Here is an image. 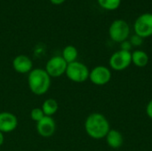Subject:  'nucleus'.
Wrapping results in <instances>:
<instances>
[{
    "mask_svg": "<svg viewBox=\"0 0 152 151\" xmlns=\"http://www.w3.org/2000/svg\"><path fill=\"white\" fill-rule=\"evenodd\" d=\"M112 73L110 69L103 65H98L90 70L89 80L95 85H105L111 80Z\"/></svg>",
    "mask_w": 152,
    "mask_h": 151,
    "instance_id": "8",
    "label": "nucleus"
},
{
    "mask_svg": "<svg viewBox=\"0 0 152 151\" xmlns=\"http://www.w3.org/2000/svg\"><path fill=\"white\" fill-rule=\"evenodd\" d=\"M12 68L19 74H28L33 69V62L31 59L24 54L17 55L12 60Z\"/></svg>",
    "mask_w": 152,
    "mask_h": 151,
    "instance_id": "11",
    "label": "nucleus"
},
{
    "mask_svg": "<svg viewBox=\"0 0 152 151\" xmlns=\"http://www.w3.org/2000/svg\"><path fill=\"white\" fill-rule=\"evenodd\" d=\"M134 34L141 37L147 38L152 36V13L145 12L141 14L134 23Z\"/></svg>",
    "mask_w": 152,
    "mask_h": 151,
    "instance_id": "6",
    "label": "nucleus"
},
{
    "mask_svg": "<svg viewBox=\"0 0 152 151\" xmlns=\"http://www.w3.org/2000/svg\"><path fill=\"white\" fill-rule=\"evenodd\" d=\"M105 139L108 146L114 150L121 148L122 145L124 144L123 134L116 129H110L107 133Z\"/></svg>",
    "mask_w": 152,
    "mask_h": 151,
    "instance_id": "12",
    "label": "nucleus"
},
{
    "mask_svg": "<svg viewBox=\"0 0 152 151\" xmlns=\"http://www.w3.org/2000/svg\"><path fill=\"white\" fill-rule=\"evenodd\" d=\"M28 85L33 94L44 95L50 89L51 77L45 69H33L28 75Z\"/></svg>",
    "mask_w": 152,
    "mask_h": 151,
    "instance_id": "2",
    "label": "nucleus"
},
{
    "mask_svg": "<svg viewBox=\"0 0 152 151\" xmlns=\"http://www.w3.org/2000/svg\"><path fill=\"white\" fill-rule=\"evenodd\" d=\"M97 2L102 9L107 11H115L121 4V0H97Z\"/></svg>",
    "mask_w": 152,
    "mask_h": 151,
    "instance_id": "16",
    "label": "nucleus"
},
{
    "mask_svg": "<svg viewBox=\"0 0 152 151\" xmlns=\"http://www.w3.org/2000/svg\"><path fill=\"white\" fill-rule=\"evenodd\" d=\"M41 109H42L45 116L53 117L58 111V109H59V104H58V102H57L56 100H54L53 98H49V99H46L43 102Z\"/></svg>",
    "mask_w": 152,
    "mask_h": 151,
    "instance_id": "14",
    "label": "nucleus"
},
{
    "mask_svg": "<svg viewBox=\"0 0 152 151\" xmlns=\"http://www.w3.org/2000/svg\"><path fill=\"white\" fill-rule=\"evenodd\" d=\"M90 70L86 64L80 61L69 63L65 72L66 77L74 83H84L89 79Z\"/></svg>",
    "mask_w": 152,
    "mask_h": 151,
    "instance_id": "3",
    "label": "nucleus"
},
{
    "mask_svg": "<svg viewBox=\"0 0 152 151\" xmlns=\"http://www.w3.org/2000/svg\"><path fill=\"white\" fill-rule=\"evenodd\" d=\"M44 151H53V150H44Z\"/></svg>",
    "mask_w": 152,
    "mask_h": 151,
    "instance_id": "23",
    "label": "nucleus"
},
{
    "mask_svg": "<svg viewBox=\"0 0 152 151\" xmlns=\"http://www.w3.org/2000/svg\"><path fill=\"white\" fill-rule=\"evenodd\" d=\"M18 126L17 117L7 111L0 112V132L3 133H9L13 132Z\"/></svg>",
    "mask_w": 152,
    "mask_h": 151,
    "instance_id": "10",
    "label": "nucleus"
},
{
    "mask_svg": "<svg viewBox=\"0 0 152 151\" xmlns=\"http://www.w3.org/2000/svg\"><path fill=\"white\" fill-rule=\"evenodd\" d=\"M129 41H130V43H131V44H132L133 46L137 47V46H141V45L142 44V43H143V38L141 37L140 36L136 35V34H134V35L130 37Z\"/></svg>",
    "mask_w": 152,
    "mask_h": 151,
    "instance_id": "18",
    "label": "nucleus"
},
{
    "mask_svg": "<svg viewBox=\"0 0 152 151\" xmlns=\"http://www.w3.org/2000/svg\"><path fill=\"white\" fill-rule=\"evenodd\" d=\"M150 61L149 55L142 50H135L132 53V63L137 68H144Z\"/></svg>",
    "mask_w": 152,
    "mask_h": 151,
    "instance_id": "13",
    "label": "nucleus"
},
{
    "mask_svg": "<svg viewBox=\"0 0 152 151\" xmlns=\"http://www.w3.org/2000/svg\"><path fill=\"white\" fill-rule=\"evenodd\" d=\"M61 57L68 64L77 61L78 57V51L74 45H67L62 50Z\"/></svg>",
    "mask_w": 152,
    "mask_h": 151,
    "instance_id": "15",
    "label": "nucleus"
},
{
    "mask_svg": "<svg viewBox=\"0 0 152 151\" xmlns=\"http://www.w3.org/2000/svg\"><path fill=\"white\" fill-rule=\"evenodd\" d=\"M37 124V132L43 138L52 137L56 131V123L53 117L45 116Z\"/></svg>",
    "mask_w": 152,
    "mask_h": 151,
    "instance_id": "9",
    "label": "nucleus"
},
{
    "mask_svg": "<svg viewBox=\"0 0 152 151\" xmlns=\"http://www.w3.org/2000/svg\"><path fill=\"white\" fill-rule=\"evenodd\" d=\"M132 64V53L123 50L115 52L109 60V65L115 71L126 69Z\"/></svg>",
    "mask_w": 152,
    "mask_h": 151,
    "instance_id": "5",
    "label": "nucleus"
},
{
    "mask_svg": "<svg viewBox=\"0 0 152 151\" xmlns=\"http://www.w3.org/2000/svg\"><path fill=\"white\" fill-rule=\"evenodd\" d=\"M66 0H50V2L53 4H56V5H59V4H61L65 2Z\"/></svg>",
    "mask_w": 152,
    "mask_h": 151,
    "instance_id": "21",
    "label": "nucleus"
},
{
    "mask_svg": "<svg viewBox=\"0 0 152 151\" xmlns=\"http://www.w3.org/2000/svg\"><path fill=\"white\" fill-rule=\"evenodd\" d=\"M4 133L2 132H0V147L4 144Z\"/></svg>",
    "mask_w": 152,
    "mask_h": 151,
    "instance_id": "22",
    "label": "nucleus"
},
{
    "mask_svg": "<svg viewBox=\"0 0 152 151\" xmlns=\"http://www.w3.org/2000/svg\"><path fill=\"white\" fill-rule=\"evenodd\" d=\"M146 114L151 119H152V99L148 102L146 106Z\"/></svg>",
    "mask_w": 152,
    "mask_h": 151,
    "instance_id": "20",
    "label": "nucleus"
},
{
    "mask_svg": "<svg viewBox=\"0 0 152 151\" xmlns=\"http://www.w3.org/2000/svg\"><path fill=\"white\" fill-rule=\"evenodd\" d=\"M85 130L90 138L102 140L106 137L110 130V125L109 120L103 114L94 112L88 115L86 118Z\"/></svg>",
    "mask_w": 152,
    "mask_h": 151,
    "instance_id": "1",
    "label": "nucleus"
},
{
    "mask_svg": "<svg viewBox=\"0 0 152 151\" xmlns=\"http://www.w3.org/2000/svg\"><path fill=\"white\" fill-rule=\"evenodd\" d=\"M44 117H45V114L41 108H34L30 111V118L35 123H37L38 121H40Z\"/></svg>",
    "mask_w": 152,
    "mask_h": 151,
    "instance_id": "17",
    "label": "nucleus"
},
{
    "mask_svg": "<svg viewBox=\"0 0 152 151\" xmlns=\"http://www.w3.org/2000/svg\"><path fill=\"white\" fill-rule=\"evenodd\" d=\"M132 47H133V45L131 44V43H130V41L128 39L123 41L122 43H120V50L126 51V52H131Z\"/></svg>",
    "mask_w": 152,
    "mask_h": 151,
    "instance_id": "19",
    "label": "nucleus"
},
{
    "mask_svg": "<svg viewBox=\"0 0 152 151\" xmlns=\"http://www.w3.org/2000/svg\"><path fill=\"white\" fill-rule=\"evenodd\" d=\"M109 35L112 41L120 44L128 39L130 35V26L124 20H115L109 28Z\"/></svg>",
    "mask_w": 152,
    "mask_h": 151,
    "instance_id": "4",
    "label": "nucleus"
},
{
    "mask_svg": "<svg viewBox=\"0 0 152 151\" xmlns=\"http://www.w3.org/2000/svg\"><path fill=\"white\" fill-rule=\"evenodd\" d=\"M68 63L64 61L61 55L53 56L50 58L46 64L45 70L50 76V77H60L62 75H65Z\"/></svg>",
    "mask_w": 152,
    "mask_h": 151,
    "instance_id": "7",
    "label": "nucleus"
}]
</instances>
